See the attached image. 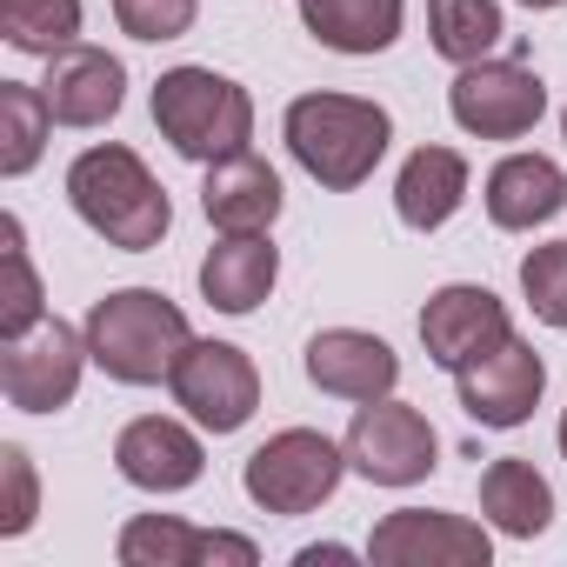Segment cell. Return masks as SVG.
I'll list each match as a JSON object with an SVG mask.
<instances>
[{
    "instance_id": "30bf717a",
    "label": "cell",
    "mask_w": 567,
    "mask_h": 567,
    "mask_svg": "<svg viewBox=\"0 0 567 567\" xmlns=\"http://www.w3.org/2000/svg\"><path fill=\"white\" fill-rule=\"evenodd\" d=\"M494 540L481 520L461 514H427V507H401L374 527L368 560L374 567H487Z\"/></svg>"
},
{
    "instance_id": "d6a6232c",
    "label": "cell",
    "mask_w": 567,
    "mask_h": 567,
    "mask_svg": "<svg viewBox=\"0 0 567 567\" xmlns=\"http://www.w3.org/2000/svg\"><path fill=\"white\" fill-rule=\"evenodd\" d=\"M560 134H567V107H560Z\"/></svg>"
},
{
    "instance_id": "d6986e66",
    "label": "cell",
    "mask_w": 567,
    "mask_h": 567,
    "mask_svg": "<svg viewBox=\"0 0 567 567\" xmlns=\"http://www.w3.org/2000/svg\"><path fill=\"white\" fill-rule=\"evenodd\" d=\"M560 207H567V174H560L547 154H507V161L487 174V220L507 227V234L547 227Z\"/></svg>"
},
{
    "instance_id": "9c48e42d",
    "label": "cell",
    "mask_w": 567,
    "mask_h": 567,
    "mask_svg": "<svg viewBox=\"0 0 567 567\" xmlns=\"http://www.w3.org/2000/svg\"><path fill=\"white\" fill-rule=\"evenodd\" d=\"M167 388H174V401H181L207 434H234V427H247L254 408H260V374H254V361H247L234 341H194V348L181 354V368L167 374Z\"/></svg>"
},
{
    "instance_id": "7c38bea8",
    "label": "cell",
    "mask_w": 567,
    "mask_h": 567,
    "mask_svg": "<svg viewBox=\"0 0 567 567\" xmlns=\"http://www.w3.org/2000/svg\"><path fill=\"white\" fill-rule=\"evenodd\" d=\"M507 341V308L494 288H474V280H454V288H441L427 308H421V348L434 368L461 374L467 361H481L487 348Z\"/></svg>"
},
{
    "instance_id": "ba28073f",
    "label": "cell",
    "mask_w": 567,
    "mask_h": 567,
    "mask_svg": "<svg viewBox=\"0 0 567 567\" xmlns=\"http://www.w3.org/2000/svg\"><path fill=\"white\" fill-rule=\"evenodd\" d=\"M447 114H454L474 141H520V134L540 127L547 87H540V74H527L520 61H474V68L454 74Z\"/></svg>"
},
{
    "instance_id": "603a6c76",
    "label": "cell",
    "mask_w": 567,
    "mask_h": 567,
    "mask_svg": "<svg viewBox=\"0 0 567 567\" xmlns=\"http://www.w3.org/2000/svg\"><path fill=\"white\" fill-rule=\"evenodd\" d=\"M427 34H434V54L441 61L474 68L507 34L501 28V0H427Z\"/></svg>"
},
{
    "instance_id": "d4e9b609",
    "label": "cell",
    "mask_w": 567,
    "mask_h": 567,
    "mask_svg": "<svg viewBox=\"0 0 567 567\" xmlns=\"http://www.w3.org/2000/svg\"><path fill=\"white\" fill-rule=\"evenodd\" d=\"M0 34L21 54H61L81 34V0H0Z\"/></svg>"
},
{
    "instance_id": "e0dca14e",
    "label": "cell",
    "mask_w": 567,
    "mask_h": 567,
    "mask_svg": "<svg viewBox=\"0 0 567 567\" xmlns=\"http://www.w3.org/2000/svg\"><path fill=\"white\" fill-rule=\"evenodd\" d=\"M200 207L220 234H267L280 220V174L260 154H227L207 167Z\"/></svg>"
},
{
    "instance_id": "5bb4252c",
    "label": "cell",
    "mask_w": 567,
    "mask_h": 567,
    "mask_svg": "<svg viewBox=\"0 0 567 567\" xmlns=\"http://www.w3.org/2000/svg\"><path fill=\"white\" fill-rule=\"evenodd\" d=\"M41 94H48V107H54L61 127H107V121L121 114V101H127V68H121L107 48L74 41V48L48 54Z\"/></svg>"
},
{
    "instance_id": "1f68e13d",
    "label": "cell",
    "mask_w": 567,
    "mask_h": 567,
    "mask_svg": "<svg viewBox=\"0 0 567 567\" xmlns=\"http://www.w3.org/2000/svg\"><path fill=\"white\" fill-rule=\"evenodd\" d=\"M560 454H567V414H560Z\"/></svg>"
},
{
    "instance_id": "7a4b0ae2",
    "label": "cell",
    "mask_w": 567,
    "mask_h": 567,
    "mask_svg": "<svg viewBox=\"0 0 567 567\" xmlns=\"http://www.w3.org/2000/svg\"><path fill=\"white\" fill-rule=\"evenodd\" d=\"M81 334H87L94 368H101L107 381H121V388H154V381H167V374L181 368V354L194 348L187 315H181L167 295H154V288H121V295L94 301Z\"/></svg>"
},
{
    "instance_id": "2e32d148",
    "label": "cell",
    "mask_w": 567,
    "mask_h": 567,
    "mask_svg": "<svg viewBox=\"0 0 567 567\" xmlns=\"http://www.w3.org/2000/svg\"><path fill=\"white\" fill-rule=\"evenodd\" d=\"M308 381L321 394H341V401H381L394 394L401 381V354L381 341V334H361V328H321L308 341Z\"/></svg>"
},
{
    "instance_id": "cb8c5ba5",
    "label": "cell",
    "mask_w": 567,
    "mask_h": 567,
    "mask_svg": "<svg viewBox=\"0 0 567 567\" xmlns=\"http://www.w3.org/2000/svg\"><path fill=\"white\" fill-rule=\"evenodd\" d=\"M48 127H54V107H48L41 87L0 81V174L21 181L41 161V147H48Z\"/></svg>"
},
{
    "instance_id": "8992f818",
    "label": "cell",
    "mask_w": 567,
    "mask_h": 567,
    "mask_svg": "<svg viewBox=\"0 0 567 567\" xmlns=\"http://www.w3.org/2000/svg\"><path fill=\"white\" fill-rule=\"evenodd\" d=\"M341 447H348V467L368 474L374 487H414L441 461V441H434L427 414L408 408V401H388V394L361 401V414H354V427H348Z\"/></svg>"
},
{
    "instance_id": "484cf974",
    "label": "cell",
    "mask_w": 567,
    "mask_h": 567,
    "mask_svg": "<svg viewBox=\"0 0 567 567\" xmlns=\"http://www.w3.org/2000/svg\"><path fill=\"white\" fill-rule=\"evenodd\" d=\"M0 260H8V301H0V341H21L28 328H41L48 315H41V280H34V260H28V234H21V220L8 214L0 220Z\"/></svg>"
},
{
    "instance_id": "f1b7e54d",
    "label": "cell",
    "mask_w": 567,
    "mask_h": 567,
    "mask_svg": "<svg viewBox=\"0 0 567 567\" xmlns=\"http://www.w3.org/2000/svg\"><path fill=\"white\" fill-rule=\"evenodd\" d=\"M0 474H8V507H0V534H28L34 527V467L28 447H0Z\"/></svg>"
},
{
    "instance_id": "8fae6325",
    "label": "cell",
    "mask_w": 567,
    "mask_h": 567,
    "mask_svg": "<svg viewBox=\"0 0 567 567\" xmlns=\"http://www.w3.org/2000/svg\"><path fill=\"white\" fill-rule=\"evenodd\" d=\"M461 408H467V421H481V427H520L534 408H540V388H547V361L527 348V341H501V348H487L481 361H467L461 374Z\"/></svg>"
},
{
    "instance_id": "52a82bcc",
    "label": "cell",
    "mask_w": 567,
    "mask_h": 567,
    "mask_svg": "<svg viewBox=\"0 0 567 567\" xmlns=\"http://www.w3.org/2000/svg\"><path fill=\"white\" fill-rule=\"evenodd\" d=\"M87 361V334H74L68 321H41L21 341H0V394L21 414H54L74 401Z\"/></svg>"
},
{
    "instance_id": "277c9868",
    "label": "cell",
    "mask_w": 567,
    "mask_h": 567,
    "mask_svg": "<svg viewBox=\"0 0 567 567\" xmlns=\"http://www.w3.org/2000/svg\"><path fill=\"white\" fill-rule=\"evenodd\" d=\"M154 127L161 141L181 154V161H227V154H247L254 141V101L240 81L214 74V68H167L154 81Z\"/></svg>"
},
{
    "instance_id": "4fadbf2b",
    "label": "cell",
    "mask_w": 567,
    "mask_h": 567,
    "mask_svg": "<svg viewBox=\"0 0 567 567\" xmlns=\"http://www.w3.org/2000/svg\"><path fill=\"white\" fill-rule=\"evenodd\" d=\"M121 567H254L260 547L247 534H220V527H187L174 514H134L114 540Z\"/></svg>"
},
{
    "instance_id": "4dcf8cb0",
    "label": "cell",
    "mask_w": 567,
    "mask_h": 567,
    "mask_svg": "<svg viewBox=\"0 0 567 567\" xmlns=\"http://www.w3.org/2000/svg\"><path fill=\"white\" fill-rule=\"evenodd\" d=\"M520 8H534V14H540V8H567V0H520Z\"/></svg>"
},
{
    "instance_id": "9a60e30c",
    "label": "cell",
    "mask_w": 567,
    "mask_h": 567,
    "mask_svg": "<svg viewBox=\"0 0 567 567\" xmlns=\"http://www.w3.org/2000/svg\"><path fill=\"white\" fill-rule=\"evenodd\" d=\"M114 467H121V481H134L141 494H181V487L200 481L207 447H200V434H187L181 421H167V414H141V421L121 427V441H114Z\"/></svg>"
},
{
    "instance_id": "ac0fdd59",
    "label": "cell",
    "mask_w": 567,
    "mask_h": 567,
    "mask_svg": "<svg viewBox=\"0 0 567 567\" xmlns=\"http://www.w3.org/2000/svg\"><path fill=\"white\" fill-rule=\"evenodd\" d=\"M274 280H280V254H274L267 234H227L200 260V295L220 315H254L274 295Z\"/></svg>"
},
{
    "instance_id": "6da1fadb",
    "label": "cell",
    "mask_w": 567,
    "mask_h": 567,
    "mask_svg": "<svg viewBox=\"0 0 567 567\" xmlns=\"http://www.w3.org/2000/svg\"><path fill=\"white\" fill-rule=\"evenodd\" d=\"M68 200H74V214H81L107 247H121V254L161 247V234H167V220H174L167 187H161V181L147 174V161H141L134 147H121V141L87 147V154L68 167Z\"/></svg>"
},
{
    "instance_id": "44dd1931",
    "label": "cell",
    "mask_w": 567,
    "mask_h": 567,
    "mask_svg": "<svg viewBox=\"0 0 567 567\" xmlns=\"http://www.w3.org/2000/svg\"><path fill=\"white\" fill-rule=\"evenodd\" d=\"M301 21L334 54H388L401 41L408 0H301Z\"/></svg>"
},
{
    "instance_id": "83f0119b",
    "label": "cell",
    "mask_w": 567,
    "mask_h": 567,
    "mask_svg": "<svg viewBox=\"0 0 567 567\" xmlns=\"http://www.w3.org/2000/svg\"><path fill=\"white\" fill-rule=\"evenodd\" d=\"M194 14H200V0H114L121 34H134V41H147V48L181 41V34L194 28Z\"/></svg>"
},
{
    "instance_id": "ffe728a7",
    "label": "cell",
    "mask_w": 567,
    "mask_h": 567,
    "mask_svg": "<svg viewBox=\"0 0 567 567\" xmlns=\"http://www.w3.org/2000/svg\"><path fill=\"white\" fill-rule=\"evenodd\" d=\"M461 200H467V161L454 147H414L394 181V214L414 234H434L461 214Z\"/></svg>"
},
{
    "instance_id": "3957f363",
    "label": "cell",
    "mask_w": 567,
    "mask_h": 567,
    "mask_svg": "<svg viewBox=\"0 0 567 567\" xmlns=\"http://www.w3.org/2000/svg\"><path fill=\"white\" fill-rule=\"evenodd\" d=\"M388 141H394V121H388L381 101H361V94H301L288 107V147H295V161L321 187H334V194L361 187L381 167Z\"/></svg>"
},
{
    "instance_id": "7402d4cb",
    "label": "cell",
    "mask_w": 567,
    "mask_h": 567,
    "mask_svg": "<svg viewBox=\"0 0 567 567\" xmlns=\"http://www.w3.org/2000/svg\"><path fill=\"white\" fill-rule=\"evenodd\" d=\"M481 514H487V527H501L514 540H534L554 520V487L540 481L534 461H514V454L487 461V474H481Z\"/></svg>"
},
{
    "instance_id": "5b68a950",
    "label": "cell",
    "mask_w": 567,
    "mask_h": 567,
    "mask_svg": "<svg viewBox=\"0 0 567 567\" xmlns=\"http://www.w3.org/2000/svg\"><path fill=\"white\" fill-rule=\"evenodd\" d=\"M348 474V447H334L321 427H280L274 441H260L247 454V501L267 514H315Z\"/></svg>"
},
{
    "instance_id": "f546056e",
    "label": "cell",
    "mask_w": 567,
    "mask_h": 567,
    "mask_svg": "<svg viewBox=\"0 0 567 567\" xmlns=\"http://www.w3.org/2000/svg\"><path fill=\"white\" fill-rule=\"evenodd\" d=\"M321 560H348V547H301V567H321Z\"/></svg>"
},
{
    "instance_id": "4316f807",
    "label": "cell",
    "mask_w": 567,
    "mask_h": 567,
    "mask_svg": "<svg viewBox=\"0 0 567 567\" xmlns=\"http://www.w3.org/2000/svg\"><path fill=\"white\" fill-rule=\"evenodd\" d=\"M520 295L547 328H567V240H547L520 260Z\"/></svg>"
}]
</instances>
